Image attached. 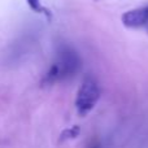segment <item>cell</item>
<instances>
[{"label": "cell", "mask_w": 148, "mask_h": 148, "mask_svg": "<svg viewBox=\"0 0 148 148\" xmlns=\"http://www.w3.org/2000/svg\"><path fill=\"white\" fill-rule=\"evenodd\" d=\"M82 66V61L77 52H74L69 47H64L60 49L57 55L56 61L52 64V66L44 74L42 83L44 86L61 82L64 79L74 75Z\"/></svg>", "instance_id": "obj_1"}, {"label": "cell", "mask_w": 148, "mask_h": 148, "mask_svg": "<svg viewBox=\"0 0 148 148\" xmlns=\"http://www.w3.org/2000/svg\"><path fill=\"white\" fill-rule=\"evenodd\" d=\"M100 97V88L94 77H86L82 81L75 96V108L81 117L87 116L95 108Z\"/></svg>", "instance_id": "obj_2"}, {"label": "cell", "mask_w": 148, "mask_h": 148, "mask_svg": "<svg viewBox=\"0 0 148 148\" xmlns=\"http://www.w3.org/2000/svg\"><path fill=\"white\" fill-rule=\"evenodd\" d=\"M122 23L126 27L139 29L148 26V7L136 8V9L127 10L121 17Z\"/></svg>", "instance_id": "obj_3"}, {"label": "cell", "mask_w": 148, "mask_h": 148, "mask_svg": "<svg viewBox=\"0 0 148 148\" xmlns=\"http://www.w3.org/2000/svg\"><path fill=\"white\" fill-rule=\"evenodd\" d=\"M81 133V129L79 126L74 125V126H70V127L65 129L61 134H60V142H65V140H70V139H75L77 136L79 135Z\"/></svg>", "instance_id": "obj_4"}, {"label": "cell", "mask_w": 148, "mask_h": 148, "mask_svg": "<svg viewBox=\"0 0 148 148\" xmlns=\"http://www.w3.org/2000/svg\"><path fill=\"white\" fill-rule=\"evenodd\" d=\"M26 3H27L29 7L33 10H35L36 13H47V10L42 7L40 0H26Z\"/></svg>", "instance_id": "obj_5"}, {"label": "cell", "mask_w": 148, "mask_h": 148, "mask_svg": "<svg viewBox=\"0 0 148 148\" xmlns=\"http://www.w3.org/2000/svg\"><path fill=\"white\" fill-rule=\"evenodd\" d=\"M92 148H97V147H92Z\"/></svg>", "instance_id": "obj_6"}]
</instances>
